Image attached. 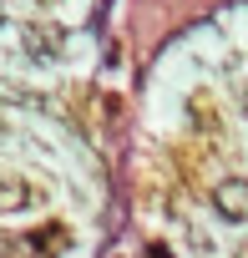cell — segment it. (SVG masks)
<instances>
[{
	"instance_id": "cell-1",
	"label": "cell",
	"mask_w": 248,
	"mask_h": 258,
	"mask_svg": "<svg viewBox=\"0 0 248 258\" xmlns=\"http://www.w3.org/2000/svg\"><path fill=\"white\" fill-rule=\"evenodd\" d=\"M213 213L223 223H248V182L243 177H223L213 187Z\"/></svg>"
},
{
	"instance_id": "cell-2",
	"label": "cell",
	"mask_w": 248,
	"mask_h": 258,
	"mask_svg": "<svg viewBox=\"0 0 248 258\" xmlns=\"http://www.w3.org/2000/svg\"><path fill=\"white\" fill-rule=\"evenodd\" d=\"M36 203H41V187L36 182H26L16 172H0V213H26Z\"/></svg>"
},
{
	"instance_id": "cell-3",
	"label": "cell",
	"mask_w": 248,
	"mask_h": 258,
	"mask_svg": "<svg viewBox=\"0 0 248 258\" xmlns=\"http://www.w3.org/2000/svg\"><path fill=\"white\" fill-rule=\"evenodd\" d=\"M26 51H31L36 61L61 56V31H56V26H26Z\"/></svg>"
},
{
	"instance_id": "cell-4",
	"label": "cell",
	"mask_w": 248,
	"mask_h": 258,
	"mask_svg": "<svg viewBox=\"0 0 248 258\" xmlns=\"http://www.w3.org/2000/svg\"><path fill=\"white\" fill-rule=\"evenodd\" d=\"M66 238H71V233H66L61 223H51V228L31 233V253H36V258H56V253L66 248Z\"/></svg>"
},
{
	"instance_id": "cell-5",
	"label": "cell",
	"mask_w": 248,
	"mask_h": 258,
	"mask_svg": "<svg viewBox=\"0 0 248 258\" xmlns=\"http://www.w3.org/2000/svg\"><path fill=\"white\" fill-rule=\"evenodd\" d=\"M41 6H46V0H41Z\"/></svg>"
}]
</instances>
